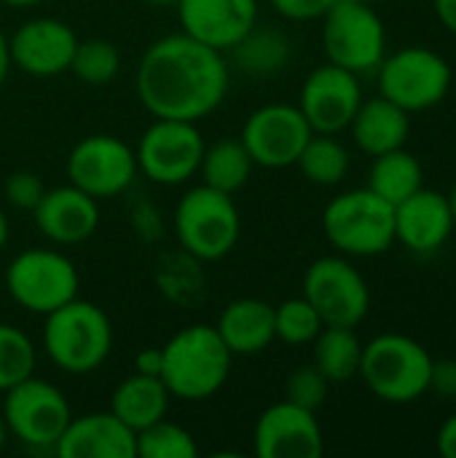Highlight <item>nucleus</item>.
I'll list each match as a JSON object with an SVG mask.
<instances>
[{"mask_svg": "<svg viewBox=\"0 0 456 458\" xmlns=\"http://www.w3.org/2000/svg\"><path fill=\"white\" fill-rule=\"evenodd\" d=\"M54 454L59 458H137V432L110 411L86 413L70 419Z\"/></svg>", "mask_w": 456, "mask_h": 458, "instance_id": "obj_20", "label": "nucleus"}, {"mask_svg": "<svg viewBox=\"0 0 456 458\" xmlns=\"http://www.w3.org/2000/svg\"><path fill=\"white\" fill-rule=\"evenodd\" d=\"M323 48L328 62L360 75L387 56V30L371 3L336 0L323 16Z\"/></svg>", "mask_w": 456, "mask_h": 458, "instance_id": "obj_8", "label": "nucleus"}, {"mask_svg": "<svg viewBox=\"0 0 456 458\" xmlns=\"http://www.w3.org/2000/svg\"><path fill=\"white\" fill-rule=\"evenodd\" d=\"M40 341L54 368L70 376H86L110 357L113 325L97 303L73 298L43 317Z\"/></svg>", "mask_w": 456, "mask_h": 458, "instance_id": "obj_3", "label": "nucleus"}, {"mask_svg": "<svg viewBox=\"0 0 456 458\" xmlns=\"http://www.w3.org/2000/svg\"><path fill=\"white\" fill-rule=\"evenodd\" d=\"M325 451L323 427L314 411L290 400L269 405L253 429V454L258 458H320Z\"/></svg>", "mask_w": 456, "mask_h": 458, "instance_id": "obj_16", "label": "nucleus"}, {"mask_svg": "<svg viewBox=\"0 0 456 458\" xmlns=\"http://www.w3.org/2000/svg\"><path fill=\"white\" fill-rule=\"evenodd\" d=\"M204 148L207 142L194 121L153 118L134 148L137 169L156 185H185L199 174Z\"/></svg>", "mask_w": 456, "mask_h": 458, "instance_id": "obj_11", "label": "nucleus"}, {"mask_svg": "<svg viewBox=\"0 0 456 458\" xmlns=\"http://www.w3.org/2000/svg\"><path fill=\"white\" fill-rule=\"evenodd\" d=\"M271 8L290 19V21H314V19H323L333 5L336 0H269Z\"/></svg>", "mask_w": 456, "mask_h": 458, "instance_id": "obj_36", "label": "nucleus"}, {"mask_svg": "<svg viewBox=\"0 0 456 458\" xmlns=\"http://www.w3.org/2000/svg\"><path fill=\"white\" fill-rule=\"evenodd\" d=\"M360 3H371L374 5V3H382V0H360Z\"/></svg>", "mask_w": 456, "mask_h": 458, "instance_id": "obj_47", "label": "nucleus"}, {"mask_svg": "<svg viewBox=\"0 0 456 458\" xmlns=\"http://www.w3.org/2000/svg\"><path fill=\"white\" fill-rule=\"evenodd\" d=\"M3 421L11 437L35 451H54L59 435L73 419L70 403L59 386L35 373L3 392Z\"/></svg>", "mask_w": 456, "mask_h": 458, "instance_id": "obj_9", "label": "nucleus"}, {"mask_svg": "<svg viewBox=\"0 0 456 458\" xmlns=\"http://www.w3.org/2000/svg\"><path fill=\"white\" fill-rule=\"evenodd\" d=\"M435 16L441 19V24L456 35V0H433Z\"/></svg>", "mask_w": 456, "mask_h": 458, "instance_id": "obj_40", "label": "nucleus"}, {"mask_svg": "<svg viewBox=\"0 0 456 458\" xmlns=\"http://www.w3.org/2000/svg\"><path fill=\"white\" fill-rule=\"evenodd\" d=\"M304 298L314 306L323 325L357 327L371 309V290L363 274L339 255L317 258L304 274Z\"/></svg>", "mask_w": 456, "mask_h": 458, "instance_id": "obj_12", "label": "nucleus"}, {"mask_svg": "<svg viewBox=\"0 0 456 458\" xmlns=\"http://www.w3.org/2000/svg\"><path fill=\"white\" fill-rule=\"evenodd\" d=\"M75 46V30L54 16L27 19L8 38L11 62L32 78H56L67 72Z\"/></svg>", "mask_w": 456, "mask_h": 458, "instance_id": "obj_17", "label": "nucleus"}, {"mask_svg": "<svg viewBox=\"0 0 456 458\" xmlns=\"http://www.w3.org/2000/svg\"><path fill=\"white\" fill-rule=\"evenodd\" d=\"M368 188L376 196H382L384 201H390L392 207H398L411 193L425 188V172H422L419 158L414 153H409L406 148L374 156Z\"/></svg>", "mask_w": 456, "mask_h": 458, "instance_id": "obj_26", "label": "nucleus"}, {"mask_svg": "<svg viewBox=\"0 0 456 458\" xmlns=\"http://www.w3.org/2000/svg\"><path fill=\"white\" fill-rule=\"evenodd\" d=\"M161 365H164L161 346L159 349H142L134 357V373H142V376H159L161 378Z\"/></svg>", "mask_w": 456, "mask_h": 458, "instance_id": "obj_38", "label": "nucleus"}, {"mask_svg": "<svg viewBox=\"0 0 456 458\" xmlns=\"http://www.w3.org/2000/svg\"><path fill=\"white\" fill-rule=\"evenodd\" d=\"M360 105L363 89L357 75L333 62L314 67L298 94V110L314 134H339L349 129Z\"/></svg>", "mask_w": 456, "mask_h": 458, "instance_id": "obj_15", "label": "nucleus"}, {"mask_svg": "<svg viewBox=\"0 0 456 458\" xmlns=\"http://www.w3.org/2000/svg\"><path fill=\"white\" fill-rule=\"evenodd\" d=\"M312 344H314V368L331 384L352 381L360 373L363 341L357 338L355 327L325 325Z\"/></svg>", "mask_w": 456, "mask_h": 458, "instance_id": "obj_27", "label": "nucleus"}, {"mask_svg": "<svg viewBox=\"0 0 456 458\" xmlns=\"http://www.w3.org/2000/svg\"><path fill=\"white\" fill-rule=\"evenodd\" d=\"M32 220L48 242L75 247L89 242L99 228V204L94 196L67 182L43 193L32 209Z\"/></svg>", "mask_w": 456, "mask_h": 458, "instance_id": "obj_19", "label": "nucleus"}, {"mask_svg": "<svg viewBox=\"0 0 456 458\" xmlns=\"http://www.w3.org/2000/svg\"><path fill=\"white\" fill-rule=\"evenodd\" d=\"M13 62H11V48H8V38L3 35L0 30V86L8 81V72H11Z\"/></svg>", "mask_w": 456, "mask_h": 458, "instance_id": "obj_41", "label": "nucleus"}, {"mask_svg": "<svg viewBox=\"0 0 456 458\" xmlns=\"http://www.w3.org/2000/svg\"><path fill=\"white\" fill-rule=\"evenodd\" d=\"M0 3H5V5H11V8H30V5H40V3H46V0H0Z\"/></svg>", "mask_w": 456, "mask_h": 458, "instance_id": "obj_43", "label": "nucleus"}, {"mask_svg": "<svg viewBox=\"0 0 456 458\" xmlns=\"http://www.w3.org/2000/svg\"><path fill=\"white\" fill-rule=\"evenodd\" d=\"M134 86L142 107L153 118L196 123L223 105L231 86V70L223 51L210 48L185 32H175L145 48Z\"/></svg>", "mask_w": 456, "mask_h": 458, "instance_id": "obj_1", "label": "nucleus"}, {"mask_svg": "<svg viewBox=\"0 0 456 458\" xmlns=\"http://www.w3.org/2000/svg\"><path fill=\"white\" fill-rule=\"evenodd\" d=\"M3 282L16 306L40 317L78 298L81 287V276L73 260L65 252L48 247H32L19 252L5 266Z\"/></svg>", "mask_w": 456, "mask_h": 458, "instance_id": "obj_7", "label": "nucleus"}, {"mask_svg": "<svg viewBox=\"0 0 456 458\" xmlns=\"http://www.w3.org/2000/svg\"><path fill=\"white\" fill-rule=\"evenodd\" d=\"M38 365V352L30 335L13 325L0 322V392L30 378Z\"/></svg>", "mask_w": 456, "mask_h": 458, "instance_id": "obj_31", "label": "nucleus"}, {"mask_svg": "<svg viewBox=\"0 0 456 458\" xmlns=\"http://www.w3.org/2000/svg\"><path fill=\"white\" fill-rule=\"evenodd\" d=\"M296 166L309 182L333 188L349 172V150L336 140V134H312Z\"/></svg>", "mask_w": 456, "mask_h": 458, "instance_id": "obj_29", "label": "nucleus"}, {"mask_svg": "<svg viewBox=\"0 0 456 458\" xmlns=\"http://www.w3.org/2000/svg\"><path fill=\"white\" fill-rule=\"evenodd\" d=\"M180 30L194 40L228 51L258 24V0H177Z\"/></svg>", "mask_w": 456, "mask_h": 458, "instance_id": "obj_18", "label": "nucleus"}, {"mask_svg": "<svg viewBox=\"0 0 456 458\" xmlns=\"http://www.w3.org/2000/svg\"><path fill=\"white\" fill-rule=\"evenodd\" d=\"M148 5H156V8H169V5H175L177 0H145Z\"/></svg>", "mask_w": 456, "mask_h": 458, "instance_id": "obj_45", "label": "nucleus"}, {"mask_svg": "<svg viewBox=\"0 0 456 458\" xmlns=\"http://www.w3.org/2000/svg\"><path fill=\"white\" fill-rule=\"evenodd\" d=\"M323 327L325 325H323L320 314L314 311V306L304 295L274 306V333L288 346L312 344L320 335Z\"/></svg>", "mask_w": 456, "mask_h": 458, "instance_id": "obj_33", "label": "nucleus"}, {"mask_svg": "<svg viewBox=\"0 0 456 458\" xmlns=\"http://www.w3.org/2000/svg\"><path fill=\"white\" fill-rule=\"evenodd\" d=\"M253 166L255 164H253L247 148L242 145V140H218L204 148L199 174H202L204 185L234 196L237 191H242L247 185Z\"/></svg>", "mask_w": 456, "mask_h": 458, "instance_id": "obj_28", "label": "nucleus"}, {"mask_svg": "<svg viewBox=\"0 0 456 458\" xmlns=\"http://www.w3.org/2000/svg\"><path fill=\"white\" fill-rule=\"evenodd\" d=\"M438 454L443 458H456V413L438 429Z\"/></svg>", "mask_w": 456, "mask_h": 458, "instance_id": "obj_39", "label": "nucleus"}, {"mask_svg": "<svg viewBox=\"0 0 456 458\" xmlns=\"http://www.w3.org/2000/svg\"><path fill=\"white\" fill-rule=\"evenodd\" d=\"M379 94L403 107L406 113H422L443 102L452 86V64L433 48L406 46L382 59Z\"/></svg>", "mask_w": 456, "mask_h": 458, "instance_id": "obj_10", "label": "nucleus"}, {"mask_svg": "<svg viewBox=\"0 0 456 458\" xmlns=\"http://www.w3.org/2000/svg\"><path fill=\"white\" fill-rule=\"evenodd\" d=\"M349 129L363 153L382 156L406 148V140L411 134V113L379 94L374 99H363Z\"/></svg>", "mask_w": 456, "mask_h": 458, "instance_id": "obj_23", "label": "nucleus"}, {"mask_svg": "<svg viewBox=\"0 0 456 458\" xmlns=\"http://www.w3.org/2000/svg\"><path fill=\"white\" fill-rule=\"evenodd\" d=\"M430 389L438 392L441 397H456V360H433V373H430Z\"/></svg>", "mask_w": 456, "mask_h": 458, "instance_id": "obj_37", "label": "nucleus"}, {"mask_svg": "<svg viewBox=\"0 0 456 458\" xmlns=\"http://www.w3.org/2000/svg\"><path fill=\"white\" fill-rule=\"evenodd\" d=\"M328 386L331 381L314 368V365H304V368H296L285 384V400L306 408V411H314L328 400Z\"/></svg>", "mask_w": 456, "mask_h": 458, "instance_id": "obj_34", "label": "nucleus"}, {"mask_svg": "<svg viewBox=\"0 0 456 458\" xmlns=\"http://www.w3.org/2000/svg\"><path fill=\"white\" fill-rule=\"evenodd\" d=\"M215 330L234 357H255L277 338L274 306L261 298H237L226 303Z\"/></svg>", "mask_w": 456, "mask_h": 458, "instance_id": "obj_22", "label": "nucleus"}, {"mask_svg": "<svg viewBox=\"0 0 456 458\" xmlns=\"http://www.w3.org/2000/svg\"><path fill=\"white\" fill-rule=\"evenodd\" d=\"M323 231L341 255L374 258L395 244V207L371 188L347 191L328 201Z\"/></svg>", "mask_w": 456, "mask_h": 458, "instance_id": "obj_6", "label": "nucleus"}, {"mask_svg": "<svg viewBox=\"0 0 456 458\" xmlns=\"http://www.w3.org/2000/svg\"><path fill=\"white\" fill-rule=\"evenodd\" d=\"M228 51H231V62L247 78H271L288 67L293 56V43L282 30L255 24Z\"/></svg>", "mask_w": 456, "mask_h": 458, "instance_id": "obj_25", "label": "nucleus"}, {"mask_svg": "<svg viewBox=\"0 0 456 458\" xmlns=\"http://www.w3.org/2000/svg\"><path fill=\"white\" fill-rule=\"evenodd\" d=\"M5 440H8V429H5V421H3V413H0V451L5 445Z\"/></svg>", "mask_w": 456, "mask_h": 458, "instance_id": "obj_46", "label": "nucleus"}, {"mask_svg": "<svg viewBox=\"0 0 456 458\" xmlns=\"http://www.w3.org/2000/svg\"><path fill=\"white\" fill-rule=\"evenodd\" d=\"M199 445L194 435L175 421H156L137 432V458H194Z\"/></svg>", "mask_w": 456, "mask_h": 458, "instance_id": "obj_32", "label": "nucleus"}, {"mask_svg": "<svg viewBox=\"0 0 456 458\" xmlns=\"http://www.w3.org/2000/svg\"><path fill=\"white\" fill-rule=\"evenodd\" d=\"M8 233H11V228H8V217H5V212H3V207H0V250L8 244Z\"/></svg>", "mask_w": 456, "mask_h": 458, "instance_id": "obj_42", "label": "nucleus"}, {"mask_svg": "<svg viewBox=\"0 0 456 458\" xmlns=\"http://www.w3.org/2000/svg\"><path fill=\"white\" fill-rule=\"evenodd\" d=\"M242 233V215L231 193L210 185L188 188L175 207V236L185 255L199 263L223 260Z\"/></svg>", "mask_w": 456, "mask_h": 458, "instance_id": "obj_4", "label": "nucleus"}, {"mask_svg": "<svg viewBox=\"0 0 456 458\" xmlns=\"http://www.w3.org/2000/svg\"><path fill=\"white\" fill-rule=\"evenodd\" d=\"M454 231L449 199L438 191L419 188L395 207V242L417 255L441 250Z\"/></svg>", "mask_w": 456, "mask_h": 458, "instance_id": "obj_21", "label": "nucleus"}, {"mask_svg": "<svg viewBox=\"0 0 456 458\" xmlns=\"http://www.w3.org/2000/svg\"><path fill=\"white\" fill-rule=\"evenodd\" d=\"M161 381L175 400L199 403L223 389L231 373L234 354L218 335L215 325H188L164 346Z\"/></svg>", "mask_w": 456, "mask_h": 458, "instance_id": "obj_2", "label": "nucleus"}, {"mask_svg": "<svg viewBox=\"0 0 456 458\" xmlns=\"http://www.w3.org/2000/svg\"><path fill=\"white\" fill-rule=\"evenodd\" d=\"M446 199H449V209H452V217H454V228H456V182H454V188H452V193H449Z\"/></svg>", "mask_w": 456, "mask_h": 458, "instance_id": "obj_44", "label": "nucleus"}, {"mask_svg": "<svg viewBox=\"0 0 456 458\" xmlns=\"http://www.w3.org/2000/svg\"><path fill=\"white\" fill-rule=\"evenodd\" d=\"M169 400H172V394L159 376L132 373L110 394V413L118 416L129 429L140 432V429L167 419Z\"/></svg>", "mask_w": 456, "mask_h": 458, "instance_id": "obj_24", "label": "nucleus"}, {"mask_svg": "<svg viewBox=\"0 0 456 458\" xmlns=\"http://www.w3.org/2000/svg\"><path fill=\"white\" fill-rule=\"evenodd\" d=\"M3 191H5V199H8L11 207H16L22 212H32L38 207V201L43 199L46 185H43L40 174L27 172V169H19V172H11L8 174Z\"/></svg>", "mask_w": 456, "mask_h": 458, "instance_id": "obj_35", "label": "nucleus"}, {"mask_svg": "<svg viewBox=\"0 0 456 458\" xmlns=\"http://www.w3.org/2000/svg\"><path fill=\"white\" fill-rule=\"evenodd\" d=\"M312 134L314 131L298 110V105L271 102L247 115L239 140L247 148L255 166L285 169L298 161Z\"/></svg>", "mask_w": 456, "mask_h": 458, "instance_id": "obj_14", "label": "nucleus"}, {"mask_svg": "<svg viewBox=\"0 0 456 458\" xmlns=\"http://www.w3.org/2000/svg\"><path fill=\"white\" fill-rule=\"evenodd\" d=\"M65 172L67 182L86 191L97 201L121 196L140 174L134 148L113 134H89L75 142L65 161Z\"/></svg>", "mask_w": 456, "mask_h": 458, "instance_id": "obj_13", "label": "nucleus"}, {"mask_svg": "<svg viewBox=\"0 0 456 458\" xmlns=\"http://www.w3.org/2000/svg\"><path fill=\"white\" fill-rule=\"evenodd\" d=\"M121 70V54L110 40L91 38V40H78L70 72L89 86H105L110 83Z\"/></svg>", "mask_w": 456, "mask_h": 458, "instance_id": "obj_30", "label": "nucleus"}, {"mask_svg": "<svg viewBox=\"0 0 456 458\" xmlns=\"http://www.w3.org/2000/svg\"><path fill=\"white\" fill-rule=\"evenodd\" d=\"M430 352L400 333H382L363 344L360 378L384 403L409 405L430 392Z\"/></svg>", "mask_w": 456, "mask_h": 458, "instance_id": "obj_5", "label": "nucleus"}]
</instances>
